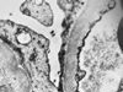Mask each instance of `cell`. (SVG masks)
Instances as JSON below:
<instances>
[{"instance_id":"obj_1","label":"cell","mask_w":123,"mask_h":92,"mask_svg":"<svg viewBox=\"0 0 123 92\" xmlns=\"http://www.w3.org/2000/svg\"><path fill=\"white\" fill-rule=\"evenodd\" d=\"M17 39H18L21 43H26V42H28V40H30V36H28L26 32H24V33H21V34L17 36Z\"/></svg>"}]
</instances>
